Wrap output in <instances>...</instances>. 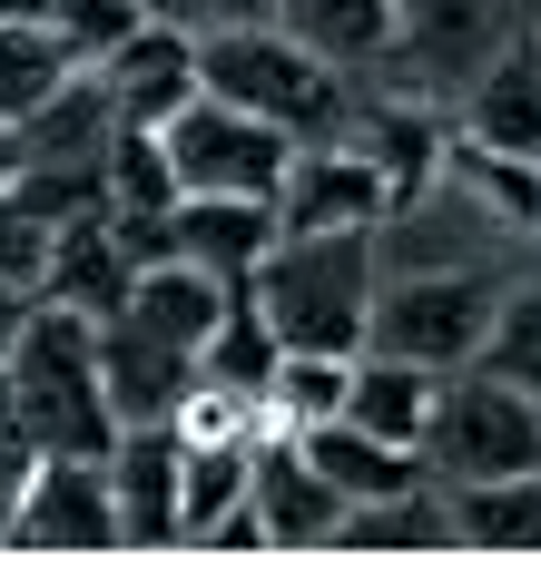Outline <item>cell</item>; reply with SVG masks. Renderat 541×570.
<instances>
[{
	"label": "cell",
	"mask_w": 541,
	"mask_h": 570,
	"mask_svg": "<svg viewBox=\"0 0 541 570\" xmlns=\"http://www.w3.org/2000/svg\"><path fill=\"white\" fill-rule=\"evenodd\" d=\"M374 227H315V236H276L256 256V315L276 325L286 354H364V315H374Z\"/></svg>",
	"instance_id": "obj_1"
},
{
	"label": "cell",
	"mask_w": 541,
	"mask_h": 570,
	"mask_svg": "<svg viewBox=\"0 0 541 570\" xmlns=\"http://www.w3.org/2000/svg\"><path fill=\"white\" fill-rule=\"evenodd\" d=\"M10 423H20L30 453L109 462L119 413H109V384H99V325H89V315L30 295V325L10 344Z\"/></svg>",
	"instance_id": "obj_2"
},
{
	"label": "cell",
	"mask_w": 541,
	"mask_h": 570,
	"mask_svg": "<svg viewBox=\"0 0 541 570\" xmlns=\"http://www.w3.org/2000/svg\"><path fill=\"white\" fill-rule=\"evenodd\" d=\"M197 89L207 99H237L266 128H286L296 148L315 138H355V79L325 69L315 50H296L276 20H246V30H197Z\"/></svg>",
	"instance_id": "obj_3"
},
{
	"label": "cell",
	"mask_w": 541,
	"mask_h": 570,
	"mask_svg": "<svg viewBox=\"0 0 541 570\" xmlns=\"http://www.w3.org/2000/svg\"><path fill=\"white\" fill-rule=\"evenodd\" d=\"M414 453H423V482H443V492L502 482V472H541V403L512 394L482 364H453L433 384V413H423Z\"/></svg>",
	"instance_id": "obj_4"
},
{
	"label": "cell",
	"mask_w": 541,
	"mask_h": 570,
	"mask_svg": "<svg viewBox=\"0 0 541 570\" xmlns=\"http://www.w3.org/2000/svg\"><path fill=\"white\" fill-rule=\"evenodd\" d=\"M522 30L532 20H512V0H394V40H384L374 89H414V99L453 109Z\"/></svg>",
	"instance_id": "obj_5"
},
{
	"label": "cell",
	"mask_w": 541,
	"mask_h": 570,
	"mask_svg": "<svg viewBox=\"0 0 541 570\" xmlns=\"http://www.w3.org/2000/svg\"><path fill=\"white\" fill-rule=\"evenodd\" d=\"M158 138H168L178 197H276V187H286V158H296L286 128H266V118L237 109V99H207V89H197Z\"/></svg>",
	"instance_id": "obj_6"
},
{
	"label": "cell",
	"mask_w": 541,
	"mask_h": 570,
	"mask_svg": "<svg viewBox=\"0 0 541 570\" xmlns=\"http://www.w3.org/2000/svg\"><path fill=\"white\" fill-rule=\"evenodd\" d=\"M502 285L492 276H404V285H374V315H364V344L374 354H404V364H473L482 325H492Z\"/></svg>",
	"instance_id": "obj_7"
},
{
	"label": "cell",
	"mask_w": 541,
	"mask_h": 570,
	"mask_svg": "<svg viewBox=\"0 0 541 570\" xmlns=\"http://www.w3.org/2000/svg\"><path fill=\"white\" fill-rule=\"evenodd\" d=\"M0 541L10 551H60V561H99L119 551V502H109V462L79 453H40L20 502L0 512Z\"/></svg>",
	"instance_id": "obj_8"
},
{
	"label": "cell",
	"mask_w": 541,
	"mask_h": 570,
	"mask_svg": "<svg viewBox=\"0 0 541 570\" xmlns=\"http://www.w3.org/2000/svg\"><path fill=\"white\" fill-rule=\"evenodd\" d=\"M394 187L364 158L355 138H315L286 158V187H276V236H315V227H384Z\"/></svg>",
	"instance_id": "obj_9"
},
{
	"label": "cell",
	"mask_w": 541,
	"mask_h": 570,
	"mask_svg": "<svg viewBox=\"0 0 541 570\" xmlns=\"http://www.w3.org/2000/svg\"><path fill=\"white\" fill-rule=\"evenodd\" d=\"M178 472H187L178 423H119V443H109V502H119L128 551H178Z\"/></svg>",
	"instance_id": "obj_10"
},
{
	"label": "cell",
	"mask_w": 541,
	"mask_h": 570,
	"mask_svg": "<svg viewBox=\"0 0 541 570\" xmlns=\"http://www.w3.org/2000/svg\"><path fill=\"white\" fill-rule=\"evenodd\" d=\"M99 79L119 99V128H168L197 99V30L187 20H138L119 50L99 59Z\"/></svg>",
	"instance_id": "obj_11"
},
{
	"label": "cell",
	"mask_w": 541,
	"mask_h": 570,
	"mask_svg": "<svg viewBox=\"0 0 541 570\" xmlns=\"http://www.w3.org/2000/svg\"><path fill=\"white\" fill-rule=\"evenodd\" d=\"M99 384H109V413L119 423H178L187 394H197V354L168 335H148L138 315H109L99 325Z\"/></svg>",
	"instance_id": "obj_12"
},
{
	"label": "cell",
	"mask_w": 541,
	"mask_h": 570,
	"mask_svg": "<svg viewBox=\"0 0 541 570\" xmlns=\"http://www.w3.org/2000/svg\"><path fill=\"white\" fill-rule=\"evenodd\" d=\"M246 502L266 512V541H276V551H325V531L345 512V492L305 462L296 433H286V443H246Z\"/></svg>",
	"instance_id": "obj_13"
},
{
	"label": "cell",
	"mask_w": 541,
	"mask_h": 570,
	"mask_svg": "<svg viewBox=\"0 0 541 570\" xmlns=\"http://www.w3.org/2000/svg\"><path fill=\"white\" fill-rule=\"evenodd\" d=\"M128 246L109 217H69V227H50V256H40V305H69V315H89V325H109L128 305Z\"/></svg>",
	"instance_id": "obj_14"
},
{
	"label": "cell",
	"mask_w": 541,
	"mask_h": 570,
	"mask_svg": "<svg viewBox=\"0 0 541 570\" xmlns=\"http://www.w3.org/2000/svg\"><path fill=\"white\" fill-rule=\"evenodd\" d=\"M325 551H355V561H423V551H463L453 541V502L443 482H414V492H374V502H345Z\"/></svg>",
	"instance_id": "obj_15"
},
{
	"label": "cell",
	"mask_w": 541,
	"mask_h": 570,
	"mask_svg": "<svg viewBox=\"0 0 541 570\" xmlns=\"http://www.w3.org/2000/svg\"><path fill=\"white\" fill-rule=\"evenodd\" d=\"M453 128H463V138H482V148L541 158V50H532V30L492 59L463 99H453Z\"/></svg>",
	"instance_id": "obj_16"
},
{
	"label": "cell",
	"mask_w": 541,
	"mask_h": 570,
	"mask_svg": "<svg viewBox=\"0 0 541 570\" xmlns=\"http://www.w3.org/2000/svg\"><path fill=\"white\" fill-rule=\"evenodd\" d=\"M168 246L197 256L207 276L246 285L256 256L276 246V197H178V207H168Z\"/></svg>",
	"instance_id": "obj_17"
},
{
	"label": "cell",
	"mask_w": 541,
	"mask_h": 570,
	"mask_svg": "<svg viewBox=\"0 0 541 570\" xmlns=\"http://www.w3.org/2000/svg\"><path fill=\"white\" fill-rule=\"evenodd\" d=\"M305 443V462L345 492V502H374V492H414L423 482V453L414 443H384V433H364L355 413H325V423H286Z\"/></svg>",
	"instance_id": "obj_18"
},
{
	"label": "cell",
	"mask_w": 541,
	"mask_h": 570,
	"mask_svg": "<svg viewBox=\"0 0 541 570\" xmlns=\"http://www.w3.org/2000/svg\"><path fill=\"white\" fill-rule=\"evenodd\" d=\"M453 502V541L473 561H541V472H502V482H463Z\"/></svg>",
	"instance_id": "obj_19"
},
{
	"label": "cell",
	"mask_w": 541,
	"mask_h": 570,
	"mask_svg": "<svg viewBox=\"0 0 541 570\" xmlns=\"http://www.w3.org/2000/svg\"><path fill=\"white\" fill-rule=\"evenodd\" d=\"M276 30L315 50L345 79H374L384 69V40H394V0H276Z\"/></svg>",
	"instance_id": "obj_20"
},
{
	"label": "cell",
	"mask_w": 541,
	"mask_h": 570,
	"mask_svg": "<svg viewBox=\"0 0 541 570\" xmlns=\"http://www.w3.org/2000/svg\"><path fill=\"white\" fill-rule=\"evenodd\" d=\"M276 364H286V344H276V325L256 315V295L246 285H227V315L207 325V344H197V384L227 403H256L266 413V384H276Z\"/></svg>",
	"instance_id": "obj_21"
},
{
	"label": "cell",
	"mask_w": 541,
	"mask_h": 570,
	"mask_svg": "<svg viewBox=\"0 0 541 570\" xmlns=\"http://www.w3.org/2000/svg\"><path fill=\"white\" fill-rule=\"evenodd\" d=\"M119 315H138L148 335H168V344H207V325L227 315V276H207L197 256H158V266H138L128 276V305Z\"/></svg>",
	"instance_id": "obj_22"
},
{
	"label": "cell",
	"mask_w": 541,
	"mask_h": 570,
	"mask_svg": "<svg viewBox=\"0 0 541 570\" xmlns=\"http://www.w3.org/2000/svg\"><path fill=\"white\" fill-rule=\"evenodd\" d=\"M109 138H119V99H109L99 69H69L60 89L20 118V158H109Z\"/></svg>",
	"instance_id": "obj_23"
},
{
	"label": "cell",
	"mask_w": 541,
	"mask_h": 570,
	"mask_svg": "<svg viewBox=\"0 0 541 570\" xmlns=\"http://www.w3.org/2000/svg\"><path fill=\"white\" fill-rule=\"evenodd\" d=\"M433 364H404V354H374L364 344L355 354V374H345V413H355L364 433H384V443H414L423 433V413H433Z\"/></svg>",
	"instance_id": "obj_24"
},
{
	"label": "cell",
	"mask_w": 541,
	"mask_h": 570,
	"mask_svg": "<svg viewBox=\"0 0 541 570\" xmlns=\"http://www.w3.org/2000/svg\"><path fill=\"white\" fill-rule=\"evenodd\" d=\"M443 168L473 187L482 207L502 217V227H541V158H512V148H482V138H443Z\"/></svg>",
	"instance_id": "obj_25"
},
{
	"label": "cell",
	"mask_w": 541,
	"mask_h": 570,
	"mask_svg": "<svg viewBox=\"0 0 541 570\" xmlns=\"http://www.w3.org/2000/svg\"><path fill=\"white\" fill-rule=\"evenodd\" d=\"M10 197H20L40 227H69V217H109V168H99V158H20Z\"/></svg>",
	"instance_id": "obj_26"
},
{
	"label": "cell",
	"mask_w": 541,
	"mask_h": 570,
	"mask_svg": "<svg viewBox=\"0 0 541 570\" xmlns=\"http://www.w3.org/2000/svg\"><path fill=\"white\" fill-rule=\"evenodd\" d=\"M227 502H246V433H187V472H178V541L197 521H217Z\"/></svg>",
	"instance_id": "obj_27"
},
{
	"label": "cell",
	"mask_w": 541,
	"mask_h": 570,
	"mask_svg": "<svg viewBox=\"0 0 541 570\" xmlns=\"http://www.w3.org/2000/svg\"><path fill=\"white\" fill-rule=\"evenodd\" d=\"M482 374H502L512 394L541 403V285H512L502 305H492V325H482Z\"/></svg>",
	"instance_id": "obj_28"
},
{
	"label": "cell",
	"mask_w": 541,
	"mask_h": 570,
	"mask_svg": "<svg viewBox=\"0 0 541 570\" xmlns=\"http://www.w3.org/2000/svg\"><path fill=\"white\" fill-rule=\"evenodd\" d=\"M60 79H69V50L40 30V20H0V118H10V128L40 109Z\"/></svg>",
	"instance_id": "obj_29"
},
{
	"label": "cell",
	"mask_w": 541,
	"mask_h": 570,
	"mask_svg": "<svg viewBox=\"0 0 541 570\" xmlns=\"http://www.w3.org/2000/svg\"><path fill=\"white\" fill-rule=\"evenodd\" d=\"M99 168H109V207H178V168L158 128H119Z\"/></svg>",
	"instance_id": "obj_30"
},
{
	"label": "cell",
	"mask_w": 541,
	"mask_h": 570,
	"mask_svg": "<svg viewBox=\"0 0 541 570\" xmlns=\"http://www.w3.org/2000/svg\"><path fill=\"white\" fill-rule=\"evenodd\" d=\"M345 374H355V354H286L276 384H266V413L276 423H325V413H345Z\"/></svg>",
	"instance_id": "obj_31"
},
{
	"label": "cell",
	"mask_w": 541,
	"mask_h": 570,
	"mask_svg": "<svg viewBox=\"0 0 541 570\" xmlns=\"http://www.w3.org/2000/svg\"><path fill=\"white\" fill-rule=\"evenodd\" d=\"M138 20H148L138 0H60V10H50V40L69 50V69H99Z\"/></svg>",
	"instance_id": "obj_32"
},
{
	"label": "cell",
	"mask_w": 541,
	"mask_h": 570,
	"mask_svg": "<svg viewBox=\"0 0 541 570\" xmlns=\"http://www.w3.org/2000/svg\"><path fill=\"white\" fill-rule=\"evenodd\" d=\"M40 256H50V227L0 187V285H40Z\"/></svg>",
	"instance_id": "obj_33"
},
{
	"label": "cell",
	"mask_w": 541,
	"mask_h": 570,
	"mask_svg": "<svg viewBox=\"0 0 541 570\" xmlns=\"http://www.w3.org/2000/svg\"><path fill=\"white\" fill-rule=\"evenodd\" d=\"M187 541H197L207 561H256V551H276V541H266V512H256V502H227L217 521H197Z\"/></svg>",
	"instance_id": "obj_34"
},
{
	"label": "cell",
	"mask_w": 541,
	"mask_h": 570,
	"mask_svg": "<svg viewBox=\"0 0 541 570\" xmlns=\"http://www.w3.org/2000/svg\"><path fill=\"white\" fill-rule=\"evenodd\" d=\"M246 20H276V0H187V30H246Z\"/></svg>",
	"instance_id": "obj_35"
},
{
	"label": "cell",
	"mask_w": 541,
	"mask_h": 570,
	"mask_svg": "<svg viewBox=\"0 0 541 570\" xmlns=\"http://www.w3.org/2000/svg\"><path fill=\"white\" fill-rule=\"evenodd\" d=\"M30 325V285H0V364H10V344Z\"/></svg>",
	"instance_id": "obj_36"
},
{
	"label": "cell",
	"mask_w": 541,
	"mask_h": 570,
	"mask_svg": "<svg viewBox=\"0 0 541 570\" xmlns=\"http://www.w3.org/2000/svg\"><path fill=\"white\" fill-rule=\"evenodd\" d=\"M10 177H20V128L0 118V187H10Z\"/></svg>",
	"instance_id": "obj_37"
},
{
	"label": "cell",
	"mask_w": 541,
	"mask_h": 570,
	"mask_svg": "<svg viewBox=\"0 0 541 570\" xmlns=\"http://www.w3.org/2000/svg\"><path fill=\"white\" fill-rule=\"evenodd\" d=\"M138 10H148V20H187V0H138Z\"/></svg>",
	"instance_id": "obj_38"
},
{
	"label": "cell",
	"mask_w": 541,
	"mask_h": 570,
	"mask_svg": "<svg viewBox=\"0 0 541 570\" xmlns=\"http://www.w3.org/2000/svg\"><path fill=\"white\" fill-rule=\"evenodd\" d=\"M532 10H541V0H512V20H532Z\"/></svg>",
	"instance_id": "obj_39"
},
{
	"label": "cell",
	"mask_w": 541,
	"mask_h": 570,
	"mask_svg": "<svg viewBox=\"0 0 541 570\" xmlns=\"http://www.w3.org/2000/svg\"><path fill=\"white\" fill-rule=\"evenodd\" d=\"M532 50H541V10H532Z\"/></svg>",
	"instance_id": "obj_40"
}]
</instances>
